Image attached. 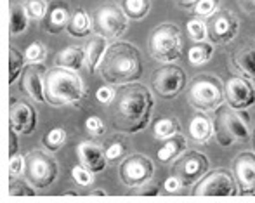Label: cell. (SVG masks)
<instances>
[{
  "mask_svg": "<svg viewBox=\"0 0 255 203\" xmlns=\"http://www.w3.org/2000/svg\"><path fill=\"white\" fill-rule=\"evenodd\" d=\"M111 123L124 134H135L146 129L153 111V98L146 85L130 82L118 87L110 102Z\"/></svg>",
  "mask_w": 255,
  "mask_h": 203,
  "instance_id": "1",
  "label": "cell"
},
{
  "mask_svg": "<svg viewBox=\"0 0 255 203\" xmlns=\"http://www.w3.org/2000/svg\"><path fill=\"white\" fill-rule=\"evenodd\" d=\"M98 68L99 75L108 84L124 85L141 78L142 59L135 45L128 42H117L106 49Z\"/></svg>",
  "mask_w": 255,
  "mask_h": 203,
  "instance_id": "2",
  "label": "cell"
},
{
  "mask_svg": "<svg viewBox=\"0 0 255 203\" xmlns=\"http://www.w3.org/2000/svg\"><path fill=\"white\" fill-rule=\"evenodd\" d=\"M84 82L73 70L56 66L47 70L44 80L45 102L52 106L77 104L84 98Z\"/></svg>",
  "mask_w": 255,
  "mask_h": 203,
  "instance_id": "3",
  "label": "cell"
},
{
  "mask_svg": "<svg viewBox=\"0 0 255 203\" xmlns=\"http://www.w3.org/2000/svg\"><path fill=\"white\" fill-rule=\"evenodd\" d=\"M249 115L242 113L240 109H235L233 106H219L215 109L214 118V130L215 139L221 146L229 148L235 142L247 141L250 135L249 127Z\"/></svg>",
  "mask_w": 255,
  "mask_h": 203,
  "instance_id": "4",
  "label": "cell"
},
{
  "mask_svg": "<svg viewBox=\"0 0 255 203\" xmlns=\"http://www.w3.org/2000/svg\"><path fill=\"white\" fill-rule=\"evenodd\" d=\"M148 51L156 61L174 63L182 54L181 30L172 23H163L151 31L148 38Z\"/></svg>",
  "mask_w": 255,
  "mask_h": 203,
  "instance_id": "5",
  "label": "cell"
},
{
  "mask_svg": "<svg viewBox=\"0 0 255 203\" xmlns=\"http://www.w3.org/2000/svg\"><path fill=\"white\" fill-rule=\"evenodd\" d=\"M222 85L217 77L212 75H196L188 89V99L196 109L212 111L222 104Z\"/></svg>",
  "mask_w": 255,
  "mask_h": 203,
  "instance_id": "6",
  "label": "cell"
},
{
  "mask_svg": "<svg viewBox=\"0 0 255 203\" xmlns=\"http://www.w3.org/2000/svg\"><path fill=\"white\" fill-rule=\"evenodd\" d=\"M26 165H24V172H26V179L30 181L31 186L38 188H47L56 181L57 176V165L56 162L44 151H30L26 156Z\"/></svg>",
  "mask_w": 255,
  "mask_h": 203,
  "instance_id": "7",
  "label": "cell"
},
{
  "mask_svg": "<svg viewBox=\"0 0 255 203\" xmlns=\"http://www.w3.org/2000/svg\"><path fill=\"white\" fill-rule=\"evenodd\" d=\"M195 197H235L238 195V183L224 169L205 174L193 190Z\"/></svg>",
  "mask_w": 255,
  "mask_h": 203,
  "instance_id": "8",
  "label": "cell"
},
{
  "mask_svg": "<svg viewBox=\"0 0 255 203\" xmlns=\"http://www.w3.org/2000/svg\"><path fill=\"white\" fill-rule=\"evenodd\" d=\"M151 87L160 98L174 99L186 87V73L175 65H165L156 70L151 77Z\"/></svg>",
  "mask_w": 255,
  "mask_h": 203,
  "instance_id": "9",
  "label": "cell"
},
{
  "mask_svg": "<svg viewBox=\"0 0 255 203\" xmlns=\"http://www.w3.org/2000/svg\"><path fill=\"white\" fill-rule=\"evenodd\" d=\"M208 170V158L198 151H188L181 158L175 160L172 176H175L182 183V186H191L200 181Z\"/></svg>",
  "mask_w": 255,
  "mask_h": 203,
  "instance_id": "10",
  "label": "cell"
},
{
  "mask_svg": "<svg viewBox=\"0 0 255 203\" xmlns=\"http://www.w3.org/2000/svg\"><path fill=\"white\" fill-rule=\"evenodd\" d=\"M207 30H208V38L214 44L222 45L231 42L238 35L240 21L235 16V12H231L228 9H221L208 17Z\"/></svg>",
  "mask_w": 255,
  "mask_h": 203,
  "instance_id": "11",
  "label": "cell"
},
{
  "mask_svg": "<svg viewBox=\"0 0 255 203\" xmlns=\"http://www.w3.org/2000/svg\"><path fill=\"white\" fill-rule=\"evenodd\" d=\"M94 30L106 38L120 37L127 30V14L117 5H103L94 14Z\"/></svg>",
  "mask_w": 255,
  "mask_h": 203,
  "instance_id": "12",
  "label": "cell"
},
{
  "mask_svg": "<svg viewBox=\"0 0 255 203\" xmlns=\"http://www.w3.org/2000/svg\"><path fill=\"white\" fill-rule=\"evenodd\" d=\"M120 179L125 186L128 188H139L146 184L153 176V163L148 156L142 155H132L125 162H122L120 169Z\"/></svg>",
  "mask_w": 255,
  "mask_h": 203,
  "instance_id": "13",
  "label": "cell"
},
{
  "mask_svg": "<svg viewBox=\"0 0 255 203\" xmlns=\"http://www.w3.org/2000/svg\"><path fill=\"white\" fill-rule=\"evenodd\" d=\"M9 123L17 134H30L37 127V111L30 102L12 98L9 104Z\"/></svg>",
  "mask_w": 255,
  "mask_h": 203,
  "instance_id": "14",
  "label": "cell"
},
{
  "mask_svg": "<svg viewBox=\"0 0 255 203\" xmlns=\"http://www.w3.org/2000/svg\"><path fill=\"white\" fill-rule=\"evenodd\" d=\"M224 96L229 106L235 109H247L255 102V91L247 78L231 77L228 78L224 87Z\"/></svg>",
  "mask_w": 255,
  "mask_h": 203,
  "instance_id": "15",
  "label": "cell"
},
{
  "mask_svg": "<svg viewBox=\"0 0 255 203\" xmlns=\"http://www.w3.org/2000/svg\"><path fill=\"white\" fill-rule=\"evenodd\" d=\"M235 179L242 195L255 193V155L254 153H242L233 162Z\"/></svg>",
  "mask_w": 255,
  "mask_h": 203,
  "instance_id": "16",
  "label": "cell"
},
{
  "mask_svg": "<svg viewBox=\"0 0 255 203\" xmlns=\"http://www.w3.org/2000/svg\"><path fill=\"white\" fill-rule=\"evenodd\" d=\"M45 73H47V70L40 63H30V65L24 66L23 75H21V85H23V91L33 101L45 102V94H44Z\"/></svg>",
  "mask_w": 255,
  "mask_h": 203,
  "instance_id": "17",
  "label": "cell"
},
{
  "mask_svg": "<svg viewBox=\"0 0 255 203\" xmlns=\"http://www.w3.org/2000/svg\"><path fill=\"white\" fill-rule=\"evenodd\" d=\"M77 153H78V160L80 163L89 169L91 172H103L106 169V163H108V156L106 153L103 151V148L96 142H91V141H84L78 144L77 148Z\"/></svg>",
  "mask_w": 255,
  "mask_h": 203,
  "instance_id": "18",
  "label": "cell"
},
{
  "mask_svg": "<svg viewBox=\"0 0 255 203\" xmlns=\"http://www.w3.org/2000/svg\"><path fill=\"white\" fill-rule=\"evenodd\" d=\"M231 63L236 70L255 82V38L238 45L231 54Z\"/></svg>",
  "mask_w": 255,
  "mask_h": 203,
  "instance_id": "19",
  "label": "cell"
},
{
  "mask_svg": "<svg viewBox=\"0 0 255 203\" xmlns=\"http://www.w3.org/2000/svg\"><path fill=\"white\" fill-rule=\"evenodd\" d=\"M9 26L10 35H21L28 26V9L23 0H9Z\"/></svg>",
  "mask_w": 255,
  "mask_h": 203,
  "instance_id": "20",
  "label": "cell"
},
{
  "mask_svg": "<svg viewBox=\"0 0 255 203\" xmlns=\"http://www.w3.org/2000/svg\"><path fill=\"white\" fill-rule=\"evenodd\" d=\"M106 49H108L106 37H103V35H98V37L91 38L89 44L85 45V61H87V66L91 73H96V70H98Z\"/></svg>",
  "mask_w": 255,
  "mask_h": 203,
  "instance_id": "21",
  "label": "cell"
},
{
  "mask_svg": "<svg viewBox=\"0 0 255 203\" xmlns=\"http://www.w3.org/2000/svg\"><path fill=\"white\" fill-rule=\"evenodd\" d=\"M70 19L71 17L68 3H56L45 19V30L49 33H59V31H63V28H68Z\"/></svg>",
  "mask_w": 255,
  "mask_h": 203,
  "instance_id": "22",
  "label": "cell"
},
{
  "mask_svg": "<svg viewBox=\"0 0 255 203\" xmlns=\"http://www.w3.org/2000/svg\"><path fill=\"white\" fill-rule=\"evenodd\" d=\"M214 132V123L210 122V118L205 115H195L189 123V137L195 142H207L212 137Z\"/></svg>",
  "mask_w": 255,
  "mask_h": 203,
  "instance_id": "23",
  "label": "cell"
},
{
  "mask_svg": "<svg viewBox=\"0 0 255 203\" xmlns=\"http://www.w3.org/2000/svg\"><path fill=\"white\" fill-rule=\"evenodd\" d=\"M85 61V51L82 47H66L56 56V65L68 68V70L78 71Z\"/></svg>",
  "mask_w": 255,
  "mask_h": 203,
  "instance_id": "24",
  "label": "cell"
},
{
  "mask_svg": "<svg viewBox=\"0 0 255 203\" xmlns=\"http://www.w3.org/2000/svg\"><path fill=\"white\" fill-rule=\"evenodd\" d=\"M184 149H186V139L182 137L181 134H175L174 137L165 141V144L161 146L160 151H158V158H160V162L167 163V162H170V160L177 158Z\"/></svg>",
  "mask_w": 255,
  "mask_h": 203,
  "instance_id": "25",
  "label": "cell"
},
{
  "mask_svg": "<svg viewBox=\"0 0 255 203\" xmlns=\"http://www.w3.org/2000/svg\"><path fill=\"white\" fill-rule=\"evenodd\" d=\"M68 31L73 37H87L91 33V19L84 9H78L68 23Z\"/></svg>",
  "mask_w": 255,
  "mask_h": 203,
  "instance_id": "26",
  "label": "cell"
},
{
  "mask_svg": "<svg viewBox=\"0 0 255 203\" xmlns=\"http://www.w3.org/2000/svg\"><path fill=\"white\" fill-rule=\"evenodd\" d=\"M153 132L156 139H170L181 132V127H179V122L175 118H160L154 123Z\"/></svg>",
  "mask_w": 255,
  "mask_h": 203,
  "instance_id": "27",
  "label": "cell"
},
{
  "mask_svg": "<svg viewBox=\"0 0 255 203\" xmlns=\"http://www.w3.org/2000/svg\"><path fill=\"white\" fill-rule=\"evenodd\" d=\"M122 9L130 19H142L149 12V0H124Z\"/></svg>",
  "mask_w": 255,
  "mask_h": 203,
  "instance_id": "28",
  "label": "cell"
},
{
  "mask_svg": "<svg viewBox=\"0 0 255 203\" xmlns=\"http://www.w3.org/2000/svg\"><path fill=\"white\" fill-rule=\"evenodd\" d=\"M212 54H214V49L212 45L208 44H196L189 49V54H188V59L191 65L195 66H200V65H205L212 59Z\"/></svg>",
  "mask_w": 255,
  "mask_h": 203,
  "instance_id": "29",
  "label": "cell"
},
{
  "mask_svg": "<svg viewBox=\"0 0 255 203\" xmlns=\"http://www.w3.org/2000/svg\"><path fill=\"white\" fill-rule=\"evenodd\" d=\"M24 59L26 58L17 49H9V84H14L16 78L21 75V71L24 70Z\"/></svg>",
  "mask_w": 255,
  "mask_h": 203,
  "instance_id": "30",
  "label": "cell"
},
{
  "mask_svg": "<svg viewBox=\"0 0 255 203\" xmlns=\"http://www.w3.org/2000/svg\"><path fill=\"white\" fill-rule=\"evenodd\" d=\"M64 141H66V132L63 129H52L51 132L45 134L44 146L49 151H57L64 144Z\"/></svg>",
  "mask_w": 255,
  "mask_h": 203,
  "instance_id": "31",
  "label": "cell"
},
{
  "mask_svg": "<svg viewBox=\"0 0 255 203\" xmlns=\"http://www.w3.org/2000/svg\"><path fill=\"white\" fill-rule=\"evenodd\" d=\"M7 193H9V197H31L33 191L17 176H9V191Z\"/></svg>",
  "mask_w": 255,
  "mask_h": 203,
  "instance_id": "32",
  "label": "cell"
},
{
  "mask_svg": "<svg viewBox=\"0 0 255 203\" xmlns=\"http://www.w3.org/2000/svg\"><path fill=\"white\" fill-rule=\"evenodd\" d=\"M26 9H28V16L37 21L44 19L47 16V2L45 0H28Z\"/></svg>",
  "mask_w": 255,
  "mask_h": 203,
  "instance_id": "33",
  "label": "cell"
},
{
  "mask_svg": "<svg viewBox=\"0 0 255 203\" xmlns=\"http://www.w3.org/2000/svg\"><path fill=\"white\" fill-rule=\"evenodd\" d=\"M188 31L191 35L193 40L202 42L205 37H208V30H207V23H203L202 19H191L188 23Z\"/></svg>",
  "mask_w": 255,
  "mask_h": 203,
  "instance_id": "34",
  "label": "cell"
},
{
  "mask_svg": "<svg viewBox=\"0 0 255 203\" xmlns=\"http://www.w3.org/2000/svg\"><path fill=\"white\" fill-rule=\"evenodd\" d=\"M219 0H198L195 3V14L202 17H210L214 12H217Z\"/></svg>",
  "mask_w": 255,
  "mask_h": 203,
  "instance_id": "35",
  "label": "cell"
},
{
  "mask_svg": "<svg viewBox=\"0 0 255 203\" xmlns=\"http://www.w3.org/2000/svg\"><path fill=\"white\" fill-rule=\"evenodd\" d=\"M94 172H91L89 169H85L84 165H77L73 167V170H71V176H73V179L77 181L80 186H89V184L94 181V176H92Z\"/></svg>",
  "mask_w": 255,
  "mask_h": 203,
  "instance_id": "36",
  "label": "cell"
},
{
  "mask_svg": "<svg viewBox=\"0 0 255 203\" xmlns=\"http://www.w3.org/2000/svg\"><path fill=\"white\" fill-rule=\"evenodd\" d=\"M24 58L30 63H42L45 59V47L40 42H35V44H31L30 47L26 49Z\"/></svg>",
  "mask_w": 255,
  "mask_h": 203,
  "instance_id": "37",
  "label": "cell"
},
{
  "mask_svg": "<svg viewBox=\"0 0 255 203\" xmlns=\"http://www.w3.org/2000/svg\"><path fill=\"white\" fill-rule=\"evenodd\" d=\"M85 129H87L91 134L99 135L104 132V123L99 116H89V118L85 120Z\"/></svg>",
  "mask_w": 255,
  "mask_h": 203,
  "instance_id": "38",
  "label": "cell"
},
{
  "mask_svg": "<svg viewBox=\"0 0 255 203\" xmlns=\"http://www.w3.org/2000/svg\"><path fill=\"white\" fill-rule=\"evenodd\" d=\"M24 165H26V158L24 156H10V163H9V174L10 176H19L24 170Z\"/></svg>",
  "mask_w": 255,
  "mask_h": 203,
  "instance_id": "39",
  "label": "cell"
},
{
  "mask_svg": "<svg viewBox=\"0 0 255 203\" xmlns=\"http://www.w3.org/2000/svg\"><path fill=\"white\" fill-rule=\"evenodd\" d=\"M115 94H117V92H115L111 87H101L98 92H96V98H98V101L103 102V104H110V102L113 101Z\"/></svg>",
  "mask_w": 255,
  "mask_h": 203,
  "instance_id": "40",
  "label": "cell"
},
{
  "mask_svg": "<svg viewBox=\"0 0 255 203\" xmlns=\"http://www.w3.org/2000/svg\"><path fill=\"white\" fill-rule=\"evenodd\" d=\"M124 151H125L124 146H122L120 142H115V144H111L110 148L106 149V156H108V160H117L124 155Z\"/></svg>",
  "mask_w": 255,
  "mask_h": 203,
  "instance_id": "41",
  "label": "cell"
},
{
  "mask_svg": "<svg viewBox=\"0 0 255 203\" xmlns=\"http://www.w3.org/2000/svg\"><path fill=\"white\" fill-rule=\"evenodd\" d=\"M181 186H182V183L175 176H170L167 181H165V190H167L168 193H175Z\"/></svg>",
  "mask_w": 255,
  "mask_h": 203,
  "instance_id": "42",
  "label": "cell"
},
{
  "mask_svg": "<svg viewBox=\"0 0 255 203\" xmlns=\"http://www.w3.org/2000/svg\"><path fill=\"white\" fill-rule=\"evenodd\" d=\"M16 130L10 129L9 132V156H14L16 155V149H17V139H16Z\"/></svg>",
  "mask_w": 255,
  "mask_h": 203,
  "instance_id": "43",
  "label": "cell"
},
{
  "mask_svg": "<svg viewBox=\"0 0 255 203\" xmlns=\"http://www.w3.org/2000/svg\"><path fill=\"white\" fill-rule=\"evenodd\" d=\"M240 5L250 14H255V0H240Z\"/></svg>",
  "mask_w": 255,
  "mask_h": 203,
  "instance_id": "44",
  "label": "cell"
},
{
  "mask_svg": "<svg viewBox=\"0 0 255 203\" xmlns=\"http://www.w3.org/2000/svg\"><path fill=\"white\" fill-rule=\"evenodd\" d=\"M144 191H137L139 195H156V186H148V188H142Z\"/></svg>",
  "mask_w": 255,
  "mask_h": 203,
  "instance_id": "45",
  "label": "cell"
},
{
  "mask_svg": "<svg viewBox=\"0 0 255 203\" xmlns=\"http://www.w3.org/2000/svg\"><path fill=\"white\" fill-rule=\"evenodd\" d=\"M196 2H198V0H177V3L182 7H191V5H195Z\"/></svg>",
  "mask_w": 255,
  "mask_h": 203,
  "instance_id": "46",
  "label": "cell"
},
{
  "mask_svg": "<svg viewBox=\"0 0 255 203\" xmlns=\"http://www.w3.org/2000/svg\"><path fill=\"white\" fill-rule=\"evenodd\" d=\"M91 195H106L104 191H94V193H91Z\"/></svg>",
  "mask_w": 255,
  "mask_h": 203,
  "instance_id": "47",
  "label": "cell"
},
{
  "mask_svg": "<svg viewBox=\"0 0 255 203\" xmlns=\"http://www.w3.org/2000/svg\"><path fill=\"white\" fill-rule=\"evenodd\" d=\"M254 149H255V130H254Z\"/></svg>",
  "mask_w": 255,
  "mask_h": 203,
  "instance_id": "48",
  "label": "cell"
}]
</instances>
